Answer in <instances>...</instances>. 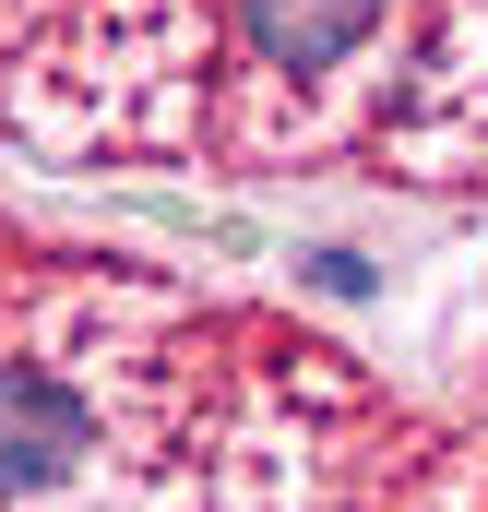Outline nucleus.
Returning a JSON list of instances; mask_svg holds the SVG:
<instances>
[{
    "label": "nucleus",
    "mask_w": 488,
    "mask_h": 512,
    "mask_svg": "<svg viewBox=\"0 0 488 512\" xmlns=\"http://www.w3.org/2000/svg\"><path fill=\"white\" fill-rule=\"evenodd\" d=\"M84 453H96V393L60 358H0V501L60 489Z\"/></svg>",
    "instance_id": "1"
},
{
    "label": "nucleus",
    "mask_w": 488,
    "mask_h": 512,
    "mask_svg": "<svg viewBox=\"0 0 488 512\" xmlns=\"http://www.w3.org/2000/svg\"><path fill=\"white\" fill-rule=\"evenodd\" d=\"M381 36V0H239V48L262 72H334Z\"/></svg>",
    "instance_id": "2"
}]
</instances>
